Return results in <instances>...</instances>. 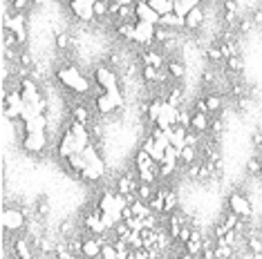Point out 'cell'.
Here are the masks:
<instances>
[{"instance_id":"obj_1","label":"cell","mask_w":262,"mask_h":259,"mask_svg":"<svg viewBox=\"0 0 262 259\" xmlns=\"http://www.w3.org/2000/svg\"><path fill=\"white\" fill-rule=\"evenodd\" d=\"M56 81L72 94H81V96L90 94V79H85L76 65H63V67H58Z\"/></svg>"},{"instance_id":"obj_2","label":"cell","mask_w":262,"mask_h":259,"mask_svg":"<svg viewBox=\"0 0 262 259\" xmlns=\"http://www.w3.org/2000/svg\"><path fill=\"white\" fill-rule=\"evenodd\" d=\"M123 94L121 90H115V92H99L94 96V108H97L99 114H112L115 110L123 108Z\"/></svg>"},{"instance_id":"obj_3","label":"cell","mask_w":262,"mask_h":259,"mask_svg":"<svg viewBox=\"0 0 262 259\" xmlns=\"http://www.w3.org/2000/svg\"><path fill=\"white\" fill-rule=\"evenodd\" d=\"M0 221H3V228L5 232H20L23 228L27 226V217L23 213V208H5L3 210V217H0Z\"/></svg>"},{"instance_id":"obj_4","label":"cell","mask_w":262,"mask_h":259,"mask_svg":"<svg viewBox=\"0 0 262 259\" xmlns=\"http://www.w3.org/2000/svg\"><path fill=\"white\" fill-rule=\"evenodd\" d=\"M226 205H229L231 213L237 215L242 221L251 219V215H253V205L249 201V197H244L242 192H231L229 199H226Z\"/></svg>"},{"instance_id":"obj_5","label":"cell","mask_w":262,"mask_h":259,"mask_svg":"<svg viewBox=\"0 0 262 259\" xmlns=\"http://www.w3.org/2000/svg\"><path fill=\"white\" fill-rule=\"evenodd\" d=\"M94 83L101 92H115L119 90V79L117 74L112 72V67L108 65H99L97 69H94Z\"/></svg>"},{"instance_id":"obj_6","label":"cell","mask_w":262,"mask_h":259,"mask_svg":"<svg viewBox=\"0 0 262 259\" xmlns=\"http://www.w3.org/2000/svg\"><path fill=\"white\" fill-rule=\"evenodd\" d=\"M68 9H70V14L76 16L83 22L97 20V16H94V0H72L68 5Z\"/></svg>"},{"instance_id":"obj_7","label":"cell","mask_w":262,"mask_h":259,"mask_svg":"<svg viewBox=\"0 0 262 259\" xmlns=\"http://www.w3.org/2000/svg\"><path fill=\"white\" fill-rule=\"evenodd\" d=\"M47 148V134L45 132H34V134H25L23 137V150L27 154H43Z\"/></svg>"},{"instance_id":"obj_8","label":"cell","mask_w":262,"mask_h":259,"mask_svg":"<svg viewBox=\"0 0 262 259\" xmlns=\"http://www.w3.org/2000/svg\"><path fill=\"white\" fill-rule=\"evenodd\" d=\"M3 29H9V32H14L16 36H18L20 47L25 45V40H27V20H25V14H11L9 18L3 22Z\"/></svg>"},{"instance_id":"obj_9","label":"cell","mask_w":262,"mask_h":259,"mask_svg":"<svg viewBox=\"0 0 262 259\" xmlns=\"http://www.w3.org/2000/svg\"><path fill=\"white\" fill-rule=\"evenodd\" d=\"M56 154H58V159H63V161H68L72 154H79V150H76V139H74V134L70 132V127L65 130L61 134V139H58Z\"/></svg>"},{"instance_id":"obj_10","label":"cell","mask_w":262,"mask_h":259,"mask_svg":"<svg viewBox=\"0 0 262 259\" xmlns=\"http://www.w3.org/2000/svg\"><path fill=\"white\" fill-rule=\"evenodd\" d=\"M135 16H137V22H148V25H155V27H157L159 20H162V16L148 5V0H137L135 3Z\"/></svg>"},{"instance_id":"obj_11","label":"cell","mask_w":262,"mask_h":259,"mask_svg":"<svg viewBox=\"0 0 262 259\" xmlns=\"http://www.w3.org/2000/svg\"><path fill=\"white\" fill-rule=\"evenodd\" d=\"M155 32L157 27L155 25H148V22H135V43L150 49L155 45Z\"/></svg>"},{"instance_id":"obj_12","label":"cell","mask_w":262,"mask_h":259,"mask_svg":"<svg viewBox=\"0 0 262 259\" xmlns=\"http://www.w3.org/2000/svg\"><path fill=\"white\" fill-rule=\"evenodd\" d=\"M204 25H206V9H204V5H198V7L186 16V29L200 32V29H204Z\"/></svg>"},{"instance_id":"obj_13","label":"cell","mask_w":262,"mask_h":259,"mask_svg":"<svg viewBox=\"0 0 262 259\" xmlns=\"http://www.w3.org/2000/svg\"><path fill=\"white\" fill-rule=\"evenodd\" d=\"M211 121H213L211 114H202V112H195L193 110L190 130H193V132H198V134H208V132H211Z\"/></svg>"},{"instance_id":"obj_14","label":"cell","mask_w":262,"mask_h":259,"mask_svg":"<svg viewBox=\"0 0 262 259\" xmlns=\"http://www.w3.org/2000/svg\"><path fill=\"white\" fill-rule=\"evenodd\" d=\"M141 63H144V67L164 69V51H162V47H159V51H155V49H146L144 54H141Z\"/></svg>"},{"instance_id":"obj_15","label":"cell","mask_w":262,"mask_h":259,"mask_svg":"<svg viewBox=\"0 0 262 259\" xmlns=\"http://www.w3.org/2000/svg\"><path fill=\"white\" fill-rule=\"evenodd\" d=\"M155 166H159V163H155L152 157L148 154V152H144L141 148L135 152V170H137V174H139V172H148V170H152Z\"/></svg>"},{"instance_id":"obj_16","label":"cell","mask_w":262,"mask_h":259,"mask_svg":"<svg viewBox=\"0 0 262 259\" xmlns=\"http://www.w3.org/2000/svg\"><path fill=\"white\" fill-rule=\"evenodd\" d=\"M14 255H16V259H36L32 255V241L25 237L14 239Z\"/></svg>"},{"instance_id":"obj_17","label":"cell","mask_w":262,"mask_h":259,"mask_svg":"<svg viewBox=\"0 0 262 259\" xmlns=\"http://www.w3.org/2000/svg\"><path fill=\"white\" fill-rule=\"evenodd\" d=\"M204 101H206V108H208V114L211 116H217L224 108V98L220 94H213V92H206L204 94Z\"/></svg>"},{"instance_id":"obj_18","label":"cell","mask_w":262,"mask_h":259,"mask_svg":"<svg viewBox=\"0 0 262 259\" xmlns=\"http://www.w3.org/2000/svg\"><path fill=\"white\" fill-rule=\"evenodd\" d=\"M159 25L166 27V29H172V32H175V29H186V18H182V16H177L175 11H172V14L162 16Z\"/></svg>"},{"instance_id":"obj_19","label":"cell","mask_w":262,"mask_h":259,"mask_svg":"<svg viewBox=\"0 0 262 259\" xmlns=\"http://www.w3.org/2000/svg\"><path fill=\"white\" fill-rule=\"evenodd\" d=\"M186 134H188V127H182V125H175L168 132L170 137V145L177 150H184V143H186Z\"/></svg>"},{"instance_id":"obj_20","label":"cell","mask_w":262,"mask_h":259,"mask_svg":"<svg viewBox=\"0 0 262 259\" xmlns=\"http://www.w3.org/2000/svg\"><path fill=\"white\" fill-rule=\"evenodd\" d=\"M198 0H175V5H172V11H175L177 16H182V18H186V16L198 7Z\"/></svg>"},{"instance_id":"obj_21","label":"cell","mask_w":262,"mask_h":259,"mask_svg":"<svg viewBox=\"0 0 262 259\" xmlns=\"http://www.w3.org/2000/svg\"><path fill=\"white\" fill-rule=\"evenodd\" d=\"M166 69H168V74H170V79L172 81H182L184 76H186V65H184L182 61H168V65H166Z\"/></svg>"},{"instance_id":"obj_22","label":"cell","mask_w":262,"mask_h":259,"mask_svg":"<svg viewBox=\"0 0 262 259\" xmlns=\"http://www.w3.org/2000/svg\"><path fill=\"white\" fill-rule=\"evenodd\" d=\"M70 119L76 121V123H83V125H90L92 116H90V110H88L85 105H76L72 110V114H70Z\"/></svg>"},{"instance_id":"obj_23","label":"cell","mask_w":262,"mask_h":259,"mask_svg":"<svg viewBox=\"0 0 262 259\" xmlns=\"http://www.w3.org/2000/svg\"><path fill=\"white\" fill-rule=\"evenodd\" d=\"M148 5H150L159 16H166V14H172V5H175V0H148Z\"/></svg>"},{"instance_id":"obj_24","label":"cell","mask_w":262,"mask_h":259,"mask_svg":"<svg viewBox=\"0 0 262 259\" xmlns=\"http://www.w3.org/2000/svg\"><path fill=\"white\" fill-rule=\"evenodd\" d=\"M155 192H157V188L150 186V184H139V186H137V199H141L144 203H150V199L155 197Z\"/></svg>"},{"instance_id":"obj_25","label":"cell","mask_w":262,"mask_h":259,"mask_svg":"<svg viewBox=\"0 0 262 259\" xmlns=\"http://www.w3.org/2000/svg\"><path fill=\"white\" fill-rule=\"evenodd\" d=\"M117 34L135 43V22H117Z\"/></svg>"},{"instance_id":"obj_26","label":"cell","mask_w":262,"mask_h":259,"mask_svg":"<svg viewBox=\"0 0 262 259\" xmlns=\"http://www.w3.org/2000/svg\"><path fill=\"white\" fill-rule=\"evenodd\" d=\"M103 174H105L103 170H97V168H90V166H88V168L83 170V172H81L79 176H81L83 181H90V184H92V181H99Z\"/></svg>"},{"instance_id":"obj_27","label":"cell","mask_w":262,"mask_h":259,"mask_svg":"<svg viewBox=\"0 0 262 259\" xmlns=\"http://www.w3.org/2000/svg\"><path fill=\"white\" fill-rule=\"evenodd\" d=\"M94 16L99 18H108L110 16V3H103V0H94Z\"/></svg>"},{"instance_id":"obj_28","label":"cell","mask_w":262,"mask_h":259,"mask_svg":"<svg viewBox=\"0 0 262 259\" xmlns=\"http://www.w3.org/2000/svg\"><path fill=\"white\" fill-rule=\"evenodd\" d=\"M237 223H240V217L233 215V213H231V210H229V213H226V215L222 217V226L226 228V230H235V226H237Z\"/></svg>"},{"instance_id":"obj_29","label":"cell","mask_w":262,"mask_h":259,"mask_svg":"<svg viewBox=\"0 0 262 259\" xmlns=\"http://www.w3.org/2000/svg\"><path fill=\"white\" fill-rule=\"evenodd\" d=\"M206 56H208V61H211L213 65H217V63L224 61L222 49H220V47H208V49H206ZM224 63H226V61H224Z\"/></svg>"},{"instance_id":"obj_30","label":"cell","mask_w":262,"mask_h":259,"mask_svg":"<svg viewBox=\"0 0 262 259\" xmlns=\"http://www.w3.org/2000/svg\"><path fill=\"white\" fill-rule=\"evenodd\" d=\"M233 248L231 246H215V250H213V255H215V259H231L233 257Z\"/></svg>"},{"instance_id":"obj_31","label":"cell","mask_w":262,"mask_h":259,"mask_svg":"<svg viewBox=\"0 0 262 259\" xmlns=\"http://www.w3.org/2000/svg\"><path fill=\"white\" fill-rule=\"evenodd\" d=\"M101 257L103 259H119V252L115 248V244H103V248H101Z\"/></svg>"},{"instance_id":"obj_32","label":"cell","mask_w":262,"mask_h":259,"mask_svg":"<svg viewBox=\"0 0 262 259\" xmlns=\"http://www.w3.org/2000/svg\"><path fill=\"white\" fill-rule=\"evenodd\" d=\"M70 43H72V36H70V34L61 32V34L56 36V47H58V49H68Z\"/></svg>"},{"instance_id":"obj_33","label":"cell","mask_w":262,"mask_h":259,"mask_svg":"<svg viewBox=\"0 0 262 259\" xmlns=\"http://www.w3.org/2000/svg\"><path fill=\"white\" fill-rule=\"evenodd\" d=\"M260 168H262V161H260L258 157H251V159H249V163H247V170H249V172H251V174H260Z\"/></svg>"},{"instance_id":"obj_34","label":"cell","mask_w":262,"mask_h":259,"mask_svg":"<svg viewBox=\"0 0 262 259\" xmlns=\"http://www.w3.org/2000/svg\"><path fill=\"white\" fill-rule=\"evenodd\" d=\"M247 244H249V248H251L253 252H262V241L258 237H249Z\"/></svg>"},{"instance_id":"obj_35","label":"cell","mask_w":262,"mask_h":259,"mask_svg":"<svg viewBox=\"0 0 262 259\" xmlns=\"http://www.w3.org/2000/svg\"><path fill=\"white\" fill-rule=\"evenodd\" d=\"M251 29H253V20H251V16L242 18V22H240V32H251Z\"/></svg>"},{"instance_id":"obj_36","label":"cell","mask_w":262,"mask_h":259,"mask_svg":"<svg viewBox=\"0 0 262 259\" xmlns=\"http://www.w3.org/2000/svg\"><path fill=\"white\" fill-rule=\"evenodd\" d=\"M251 20H253V25H262V9H255L253 11Z\"/></svg>"},{"instance_id":"obj_37","label":"cell","mask_w":262,"mask_h":259,"mask_svg":"<svg viewBox=\"0 0 262 259\" xmlns=\"http://www.w3.org/2000/svg\"><path fill=\"white\" fill-rule=\"evenodd\" d=\"M94 259H103V257H101V255H99V257H94Z\"/></svg>"},{"instance_id":"obj_38","label":"cell","mask_w":262,"mask_h":259,"mask_svg":"<svg viewBox=\"0 0 262 259\" xmlns=\"http://www.w3.org/2000/svg\"><path fill=\"white\" fill-rule=\"evenodd\" d=\"M260 176H262V168H260Z\"/></svg>"}]
</instances>
